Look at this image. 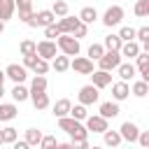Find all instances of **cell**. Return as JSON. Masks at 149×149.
Masks as SVG:
<instances>
[{"label":"cell","instance_id":"cell-1","mask_svg":"<svg viewBox=\"0 0 149 149\" xmlns=\"http://www.w3.org/2000/svg\"><path fill=\"white\" fill-rule=\"evenodd\" d=\"M58 128L65 130V133L70 135L72 147H74L77 142H81V140H88V130H86V126H84L81 121L72 119L70 114H68V116H58Z\"/></svg>","mask_w":149,"mask_h":149},{"label":"cell","instance_id":"cell-2","mask_svg":"<svg viewBox=\"0 0 149 149\" xmlns=\"http://www.w3.org/2000/svg\"><path fill=\"white\" fill-rule=\"evenodd\" d=\"M56 47H58L65 56H77V54H79V40L72 37L70 33H61V35L56 37Z\"/></svg>","mask_w":149,"mask_h":149},{"label":"cell","instance_id":"cell-3","mask_svg":"<svg viewBox=\"0 0 149 149\" xmlns=\"http://www.w3.org/2000/svg\"><path fill=\"white\" fill-rule=\"evenodd\" d=\"M56 21V14L51 12V9H42V12H33V16L26 21L30 28H44V26H49V23H54Z\"/></svg>","mask_w":149,"mask_h":149},{"label":"cell","instance_id":"cell-4","mask_svg":"<svg viewBox=\"0 0 149 149\" xmlns=\"http://www.w3.org/2000/svg\"><path fill=\"white\" fill-rule=\"evenodd\" d=\"M121 19H123V7H119V5L107 7V9H105V14H102V23H105L107 28L119 26V23H121Z\"/></svg>","mask_w":149,"mask_h":149},{"label":"cell","instance_id":"cell-5","mask_svg":"<svg viewBox=\"0 0 149 149\" xmlns=\"http://www.w3.org/2000/svg\"><path fill=\"white\" fill-rule=\"evenodd\" d=\"M56 51H58V47H56L54 40H42V42L35 44V54H37L40 58H44V61H51V58L56 56Z\"/></svg>","mask_w":149,"mask_h":149},{"label":"cell","instance_id":"cell-6","mask_svg":"<svg viewBox=\"0 0 149 149\" xmlns=\"http://www.w3.org/2000/svg\"><path fill=\"white\" fill-rule=\"evenodd\" d=\"M121 63V54L119 51H107L105 49V54L98 58V65H100V70H116V65Z\"/></svg>","mask_w":149,"mask_h":149},{"label":"cell","instance_id":"cell-7","mask_svg":"<svg viewBox=\"0 0 149 149\" xmlns=\"http://www.w3.org/2000/svg\"><path fill=\"white\" fill-rule=\"evenodd\" d=\"M70 68L77 74H91L93 72V61L88 56H74V61H70Z\"/></svg>","mask_w":149,"mask_h":149},{"label":"cell","instance_id":"cell-8","mask_svg":"<svg viewBox=\"0 0 149 149\" xmlns=\"http://www.w3.org/2000/svg\"><path fill=\"white\" fill-rule=\"evenodd\" d=\"M98 91H100V88H95L93 84L81 86V88H79V102H81V105H93V102H98V98H100Z\"/></svg>","mask_w":149,"mask_h":149},{"label":"cell","instance_id":"cell-9","mask_svg":"<svg viewBox=\"0 0 149 149\" xmlns=\"http://www.w3.org/2000/svg\"><path fill=\"white\" fill-rule=\"evenodd\" d=\"M84 121H86V130L88 133H102V130H107V119L100 116V114H91Z\"/></svg>","mask_w":149,"mask_h":149},{"label":"cell","instance_id":"cell-10","mask_svg":"<svg viewBox=\"0 0 149 149\" xmlns=\"http://www.w3.org/2000/svg\"><path fill=\"white\" fill-rule=\"evenodd\" d=\"M5 77H9L14 84H21V81H26V68L23 65H16V63H9L7 68H5Z\"/></svg>","mask_w":149,"mask_h":149},{"label":"cell","instance_id":"cell-11","mask_svg":"<svg viewBox=\"0 0 149 149\" xmlns=\"http://www.w3.org/2000/svg\"><path fill=\"white\" fill-rule=\"evenodd\" d=\"M91 84H93L95 88H105V86H109V84H112V74H109V70H93V72H91Z\"/></svg>","mask_w":149,"mask_h":149},{"label":"cell","instance_id":"cell-12","mask_svg":"<svg viewBox=\"0 0 149 149\" xmlns=\"http://www.w3.org/2000/svg\"><path fill=\"white\" fill-rule=\"evenodd\" d=\"M119 133H121V140H126V142H135L140 128H137V123H133V121H123L121 128H119Z\"/></svg>","mask_w":149,"mask_h":149},{"label":"cell","instance_id":"cell-13","mask_svg":"<svg viewBox=\"0 0 149 149\" xmlns=\"http://www.w3.org/2000/svg\"><path fill=\"white\" fill-rule=\"evenodd\" d=\"M140 51H142V47H140L135 40H128V42H123V44H121V49H119L121 58H128V61H133V58H135Z\"/></svg>","mask_w":149,"mask_h":149},{"label":"cell","instance_id":"cell-14","mask_svg":"<svg viewBox=\"0 0 149 149\" xmlns=\"http://www.w3.org/2000/svg\"><path fill=\"white\" fill-rule=\"evenodd\" d=\"M135 61H137V72H140V77L144 79V81H149V51H140L137 56H135Z\"/></svg>","mask_w":149,"mask_h":149},{"label":"cell","instance_id":"cell-15","mask_svg":"<svg viewBox=\"0 0 149 149\" xmlns=\"http://www.w3.org/2000/svg\"><path fill=\"white\" fill-rule=\"evenodd\" d=\"M14 5H16V12H19V21L26 23L33 16V2L30 0H14Z\"/></svg>","mask_w":149,"mask_h":149},{"label":"cell","instance_id":"cell-16","mask_svg":"<svg viewBox=\"0 0 149 149\" xmlns=\"http://www.w3.org/2000/svg\"><path fill=\"white\" fill-rule=\"evenodd\" d=\"M112 95H114V100L119 102V100H126L128 95H130V86H128V81H116V84H112Z\"/></svg>","mask_w":149,"mask_h":149},{"label":"cell","instance_id":"cell-17","mask_svg":"<svg viewBox=\"0 0 149 149\" xmlns=\"http://www.w3.org/2000/svg\"><path fill=\"white\" fill-rule=\"evenodd\" d=\"M119 112H121V109H119V102H116V100H114V102H112V100H107V102H102V105H100V116H105L107 121H109V119H114V116H119Z\"/></svg>","mask_w":149,"mask_h":149},{"label":"cell","instance_id":"cell-18","mask_svg":"<svg viewBox=\"0 0 149 149\" xmlns=\"http://www.w3.org/2000/svg\"><path fill=\"white\" fill-rule=\"evenodd\" d=\"M77 23H79V16L74 19V16H68V14H65V16H61V21H58L56 26H58L61 33H72V30L77 28Z\"/></svg>","mask_w":149,"mask_h":149},{"label":"cell","instance_id":"cell-19","mask_svg":"<svg viewBox=\"0 0 149 149\" xmlns=\"http://www.w3.org/2000/svg\"><path fill=\"white\" fill-rule=\"evenodd\" d=\"M116 72H119V77H121L123 81H130V79L137 74V70H135L133 63H119V65H116Z\"/></svg>","mask_w":149,"mask_h":149},{"label":"cell","instance_id":"cell-20","mask_svg":"<svg viewBox=\"0 0 149 149\" xmlns=\"http://www.w3.org/2000/svg\"><path fill=\"white\" fill-rule=\"evenodd\" d=\"M28 98L33 100V107H35V109H47V107H49V95H47V91L30 93Z\"/></svg>","mask_w":149,"mask_h":149},{"label":"cell","instance_id":"cell-21","mask_svg":"<svg viewBox=\"0 0 149 149\" xmlns=\"http://www.w3.org/2000/svg\"><path fill=\"white\" fill-rule=\"evenodd\" d=\"M16 114H19V109L14 102H0V121H12Z\"/></svg>","mask_w":149,"mask_h":149},{"label":"cell","instance_id":"cell-22","mask_svg":"<svg viewBox=\"0 0 149 149\" xmlns=\"http://www.w3.org/2000/svg\"><path fill=\"white\" fill-rule=\"evenodd\" d=\"M14 12H16L14 0H0V21H9Z\"/></svg>","mask_w":149,"mask_h":149},{"label":"cell","instance_id":"cell-23","mask_svg":"<svg viewBox=\"0 0 149 149\" xmlns=\"http://www.w3.org/2000/svg\"><path fill=\"white\" fill-rule=\"evenodd\" d=\"M70 107H72V102H70L68 98L56 100V105H54V116H56V119H58V116H68V114H70Z\"/></svg>","mask_w":149,"mask_h":149},{"label":"cell","instance_id":"cell-24","mask_svg":"<svg viewBox=\"0 0 149 149\" xmlns=\"http://www.w3.org/2000/svg\"><path fill=\"white\" fill-rule=\"evenodd\" d=\"M102 137H105V144H107V147H119V144L123 142V140H121V133H119V130H109V128L102 130Z\"/></svg>","mask_w":149,"mask_h":149},{"label":"cell","instance_id":"cell-25","mask_svg":"<svg viewBox=\"0 0 149 149\" xmlns=\"http://www.w3.org/2000/svg\"><path fill=\"white\" fill-rule=\"evenodd\" d=\"M51 61H54V63H51V68H54L56 72H65V70L70 68V56H65V54H63V56H58V54H56Z\"/></svg>","mask_w":149,"mask_h":149},{"label":"cell","instance_id":"cell-26","mask_svg":"<svg viewBox=\"0 0 149 149\" xmlns=\"http://www.w3.org/2000/svg\"><path fill=\"white\" fill-rule=\"evenodd\" d=\"M28 95H30V91L23 86V81H21V84H14V88H12L14 102H23V100H28Z\"/></svg>","mask_w":149,"mask_h":149},{"label":"cell","instance_id":"cell-27","mask_svg":"<svg viewBox=\"0 0 149 149\" xmlns=\"http://www.w3.org/2000/svg\"><path fill=\"white\" fill-rule=\"evenodd\" d=\"M121 44H123V40H121L119 35H107L102 47H105L107 51H119V49H121Z\"/></svg>","mask_w":149,"mask_h":149},{"label":"cell","instance_id":"cell-28","mask_svg":"<svg viewBox=\"0 0 149 149\" xmlns=\"http://www.w3.org/2000/svg\"><path fill=\"white\" fill-rule=\"evenodd\" d=\"M30 93H37V91H47V77L44 74H35L33 81H30Z\"/></svg>","mask_w":149,"mask_h":149},{"label":"cell","instance_id":"cell-29","mask_svg":"<svg viewBox=\"0 0 149 149\" xmlns=\"http://www.w3.org/2000/svg\"><path fill=\"white\" fill-rule=\"evenodd\" d=\"M40 140H42V130H37V128H28V130H26V142H28V147H37Z\"/></svg>","mask_w":149,"mask_h":149},{"label":"cell","instance_id":"cell-30","mask_svg":"<svg viewBox=\"0 0 149 149\" xmlns=\"http://www.w3.org/2000/svg\"><path fill=\"white\" fill-rule=\"evenodd\" d=\"M95 19H98L95 7H84V9L79 12V21H84V23H93Z\"/></svg>","mask_w":149,"mask_h":149},{"label":"cell","instance_id":"cell-31","mask_svg":"<svg viewBox=\"0 0 149 149\" xmlns=\"http://www.w3.org/2000/svg\"><path fill=\"white\" fill-rule=\"evenodd\" d=\"M70 116H72V119H77V121H84V119L88 116L86 105H81V102H79V105H72V107H70Z\"/></svg>","mask_w":149,"mask_h":149},{"label":"cell","instance_id":"cell-32","mask_svg":"<svg viewBox=\"0 0 149 149\" xmlns=\"http://www.w3.org/2000/svg\"><path fill=\"white\" fill-rule=\"evenodd\" d=\"M133 93H135L137 98H144V95L149 93V81H144V79L135 81V84H133Z\"/></svg>","mask_w":149,"mask_h":149},{"label":"cell","instance_id":"cell-33","mask_svg":"<svg viewBox=\"0 0 149 149\" xmlns=\"http://www.w3.org/2000/svg\"><path fill=\"white\" fill-rule=\"evenodd\" d=\"M102 54H105V47H102V44L93 42V44L88 47V58H91V61H98V58H100Z\"/></svg>","mask_w":149,"mask_h":149},{"label":"cell","instance_id":"cell-34","mask_svg":"<svg viewBox=\"0 0 149 149\" xmlns=\"http://www.w3.org/2000/svg\"><path fill=\"white\" fill-rule=\"evenodd\" d=\"M33 72H35V74H47V72H49V61H44V58L37 56V61H35V65H33Z\"/></svg>","mask_w":149,"mask_h":149},{"label":"cell","instance_id":"cell-35","mask_svg":"<svg viewBox=\"0 0 149 149\" xmlns=\"http://www.w3.org/2000/svg\"><path fill=\"white\" fill-rule=\"evenodd\" d=\"M147 14H149V0H137L135 2V16L144 19Z\"/></svg>","mask_w":149,"mask_h":149},{"label":"cell","instance_id":"cell-36","mask_svg":"<svg viewBox=\"0 0 149 149\" xmlns=\"http://www.w3.org/2000/svg\"><path fill=\"white\" fill-rule=\"evenodd\" d=\"M51 12H54L56 16H65V14H68V0H56L54 7H51Z\"/></svg>","mask_w":149,"mask_h":149},{"label":"cell","instance_id":"cell-37","mask_svg":"<svg viewBox=\"0 0 149 149\" xmlns=\"http://www.w3.org/2000/svg\"><path fill=\"white\" fill-rule=\"evenodd\" d=\"M70 35H72V37H77V40H81V37H86V35H88V23H84V21H79V23H77V28H74V30H72Z\"/></svg>","mask_w":149,"mask_h":149},{"label":"cell","instance_id":"cell-38","mask_svg":"<svg viewBox=\"0 0 149 149\" xmlns=\"http://www.w3.org/2000/svg\"><path fill=\"white\" fill-rule=\"evenodd\" d=\"M35 44H37V42H33V40H23V42L19 44L21 56H30V54H35Z\"/></svg>","mask_w":149,"mask_h":149},{"label":"cell","instance_id":"cell-39","mask_svg":"<svg viewBox=\"0 0 149 149\" xmlns=\"http://www.w3.org/2000/svg\"><path fill=\"white\" fill-rule=\"evenodd\" d=\"M19 137V133H16V128H12V126H7V128H2V140H5V144H12L14 140Z\"/></svg>","mask_w":149,"mask_h":149},{"label":"cell","instance_id":"cell-40","mask_svg":"<svg viewBox=\"0 0 149 149\" xmlns=\"http://www.w3.org/2000/svg\"><path fill=\"white\" fill-rule=\"evenodd\" d=\"M58 35H61V30H58L56 21H54V23H49V26H44V37H47V40H56Z\"/></svg>","mask_w":149,"mask_h":149},{"label":"cell","instance_id":"cell-41","mask_svg":"<svg viewBox=\"0 0 149 149\" xmlns=\"http://www.w3.org/2000/svg\"><path fill=\"white\" fill-rule=\"evenodd\" d=\"M123 42H128V40H135V28H130V26H123L119 33H116Z\"/></svg>","mask_w":149,"mask_h":149},{"label":"cell","instance_id":"cell-42","mask_svg":"<svg viewBox=\"0 0 149 149\" xmlns=\"http://www.w3.org/2000/svg\"><path fill=\"white\" fill-rule=\"evenodd\" d=\"M58 142H56V137L54 135H42V140H40V144L37 147H42V149H49V147H56Z\"/></svg>","mask_w":149,"mask_h":149},{"label":"cell","instance_id":"cell-43","mask_svg":"<svg viewBox=\"0 0 149 149\" xmlns=\"http://www.w3.org/2000/svg\"><path fill=\"white\" fill-rule=\"evenodd\" d=\"M135 37H137V42L147 44V42H149V28H147V26H142L140 30H135Z\"/></svg>","mask_w":149,"mask_h":149},{"label":"cell","instance_id":"cell-44","mask_svg":"<svg viewBox=\"0 0 149 149\" xmlns=\"http://www.w3.org/2000/svg\"><path fill=\"white\" fill-rule=\"evenodd\" d=\"M135 142H140L142 147H149V130H140L137 133V140Z\"/></svg>","mask_w":149,"mask_h":149},{"label":"cell","instance_id":"cell-45","mask_svg":"<svg viewBox=\"0 0 149 149\" xmlns=\"http://www.w3.org/2000/svg\"><path fill=\"white\" fill-rule=\"evenodd\" d=\"M37 61V54H30V56H23V68H33Z\"/></svg>","mask_w":149,"mask_h":149},{"label":"cell","instance_id":"cell-46","mask_svg":"<svg viewBox=\"0 0 149 149\" xmlns=\"http://www.w3.org/2000/svg\"><path fill=\"white\" fill-rule=\"evenodd\" d=\"M5 84V70H0V86Z\"/></svg>","mask_w":149,"mask_h":149},{"label":"cell","instance_id":"cell-47","mask_svg":"<svg viewBox=\"0 0 149 149\" xmlns=\"http://www.w3.org/2000/svg\"><path fill=\"white\" fill-rule=\"evenodd\" d=\"M2 30H5V21H0V33H2Z\"/></svg>","mask_w":149,"mask_h":149},{"label":"cell","instance_id":"cell-48","mask_svg":"<svg viewBox=\"0 0 149 149\" xmlns=\"http://www.w3.org/2000/svg\"><path fill=\"white\" fill-rule=\"evenodd\" d=\"M2 95H5V88H2V86H0V98H2Z\"/></svg>","mask_w":149,"mask_h":149},{"label":"cell","instance_id":"cell-49","mask_svg":"<svg viewBox=\"0 0 149 149\" xmlns=\"http://www.w3.org/2000/svg\"><path fill=\"white\" fill-rule=\"evenodd\" d=\"M0 144H5V140H2V130H0Z\"/></svg>","mask_w":149,"mask_h":149}]
</instances>
